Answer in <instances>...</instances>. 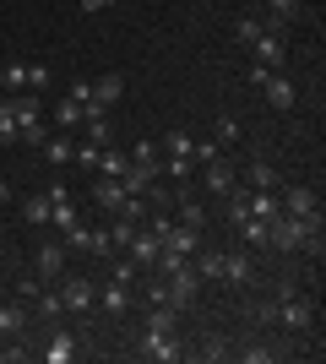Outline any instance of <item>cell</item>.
I'll return each instance as SVG.
<instances>
[{"label":"cell","mask_w":326,"mask_h":364,"mask_svg":"<svg viewBox=\"0 0 326 364\" xmlns=\"http://www.w3.org/2000/svg\"><path fill=\"white\" fill-rule=\"evenodd\" d=\"M190 267L202 272V283H217V272H223V250H196V256H190Z\"/></svg>","instance_id":"obj_18"},{"label":"cell","mask_w":326,"mask_h":364,"mask_svg":"<svg viewBox=\"0 0 326 364\" xmlns=\"http://www.w3.org/2000/svg\"><path fill=\"white\" fill-rule=\"evenodd\" d=\"M0 141L11 147V141H22V125H16V114H11V104L0 98Z\"/></svg>","instance_id":"obj_25"},{"label":"cell","mask_w":326,"mask_h":364,"mask_svg":"<svg viewBox=\"0 0 326 364\" xmlns=\"http://www.w3.org/2000/svg\"><path fill=\"white\" fill-rule=\"evenodd\" d=\"M125 196H131V191H125L114 174H98V180H93V207H98V213H120Z\"/></svg>","instance_id":"obj_8"},{"label":"cell","mask_w":326,"mask_h":364,"mask_svg":"<svg viewBox=\"0 0 326 364\" xmlns=\"http://www.w3.org/2000/svg\"><path fill=\"white\" fill-rule=\"evenodd\" d=\"M202 185L212 191V196H229L234 185H239V174H234V168L223 164V158H212V164H202Z\"/></svg>","instance_id":"obj_10"},{"label":"cell","mask_w":326,"mask_h":364,"mask_svg":"<svg viewBox=\"0 0 326 364\" xmlns=\"http://www.w3.org/2000/svg\"><path fill=\"white\" fill-rule=\"evenodd\" d=\"M250 277H256V261H250V256H223V272H217V283H234V289H245Z\"/></svg>","instance_id":"obj_14"},{"label":"cell","mask_w":326,"mask_h":364,"mask_svg":"<svg viewBox=\"0 0 326 364\" xmlns=\"http://www.w3.org/2000/svg\"><path fill=\"white\" fill-rule=\"evenodd\" d=\"M245 180H250V191H278V174H272L266 158H256V164L245 168Z\"/></svg>","instance_id":"obj_20"},{"label":"cell","mask_w":326,"mask_h":364,"mask_svg":"<svg viewBox=\"0 0 326 364\" xmlns=\"http://www.w3.org/2000/svg\"><path fill=\"white\" fill-rule=\"evenodd\" d=\"M98 304H104L109 316H125V310L136 304V289H131V283H114V277H109L104 289H98Z\"/></svg>","instance_id":"obj_9"},{"label":"cell","mask_w":326,"mask_h":364,"mask_svg":"<svg viewBox=\"0 0 326 364\" xmlns=\"http://www.w3.org/2000/svg\"><path fill=\"white\" fill-rule=\"evenodd\" d=\"M22 223H33V228H49V196H44V191L22 201Z\"/></svg>","instance_id":"obj_19"},{"label":"cell","mask_w":326,"mask_h":364,"mask_svg":"<svg viewBox=\"0 0 326 364\" xmlns=\"http://www.w3.org/2000/svg\"><path fill=\"white\" fill-rule=\"evenodd\" d=\"M120 98H125V76L109 71V76H98V82H93V98H87V104L109 109V104H120Z\"/></svg>","instance_id":"obj_15"},{"label":"cell","mask_w":326,"mask_h":364,"mask_svg":"<svg viewBox=\"0 0 326 364\" xmlns=\"http://www.w3.org/2000/svg\"><path fill=\"white\" fill-rule=\"evenodd\" d=\"M38 152H44L55 168H65V164H71V136H65V131H55V136H44V147H38Z\"/></svg>","instance_id":"obj_16"},{"label":"cell","mask_w":326,"mask_h":364,"mask_svg":"<svg viewBox=\"0 0 326 364\" xmlns=\"http://www.w3.org/2000/svg\"><path fill=\"white\" fill-rule=\"evenodd\" d=\"M294 11H299V0H266V16H272L266 28H278V22H288Z\"/></svg>","instance_id":"obj_30"},{"label":"cell","mask_w":326,"mask_h":364,"mask_svg":"<svg viewBox=\"0 0 326 364\" xmlns=\"http://www.w3.org/2000/svg\"><path fill=\"white\" fill-rule=\"evenodd\" d=\"M163 299H169L174 310H190V304L202 299V272H196L190 261H180L174 272H163Z\"/></svg>","instance_id":"obj_1"},{"label":"cell","mask_w":326,"mask_h":364,"mask_svg":"<svg viewBox=\"0 0 326 364\" xmlns=\"http://www.w3.org/2000/svg\"><path fill=\"white\" fill-rule=\"evenodd\" d=\"M245 207H250V218H278V191H250Z\"/></svg>","instance_id":"obj_21"},{"label":"cell","mask_w":326,"mask_h":364,"mask_svg":"<svg viewBox=\"0 0 326 364\" xmlns=\"http://www.w3.org/2000/svg\"><path fill=\"white\" fill-rule=\"evenodd\" d=\"M49 87V65H28V92H44Z\"/></svg>","instance_id":"obj_34"},{"label":"cell","mask_w":326,"mask_h":364,"mask_svg":"<svg viewBox=\"0 0 326 364\" xmlns=\"http://www.w3.org/2000/svg\"><path fill=\"white\" fill-rule=\"evenodd\" d=\"M77 6H82V11H87V16H93V11H109L114 0H77Z\"/></svg>","instance_id":"obj_39"},{"label":"cell","mask_w":326,"mask_h":364,"mask_svg":"<svg viewBox=\"0 0 326 364\" xmlns=\"http://www.w3.org/2000/svg\"><path fill=\"white\" fill-rule=\"evenodd\" d=\"M158 152H163V158H190V136L185 131H169V136L158 141Z\"/></svg>","instance_id":"obj_24"},{"label":"cell","mask_w":326,"mask_h":364,"mask_svg":"<svg viewBox=\"0 0 326 364\" xmlns=\"http://www.w3.org/2000/svg\"><path fill=\"white\" fill-rule=\"evenodd\" d=\"M261 87H266V104H272V109H294V104H299V87L288 82V76H278V71L266 76Z\"/></svg>","instance_id":"obj_12"},{"label":"cell","mask_w":326,"mask_h":364,"mask_svg":"<svg viewBox=\"0 0 326 364\" xmlns=\"http://www.w3.org/2000/svg\"><path fill=\"white\" fill-rule=\"evenodd\" d=\"M0 289H6V277H0Z\"/></svg>","instance_id":"obj_41"},{"label":"cell","mask_w":326,"mask_h":364,"mask_svg":"<svg viewBox=\"0 0 326 364\" xmlns=\"http://www.w3.org/2000/svg\"><path fill=\"white\" fill-rule=\"evenodd\" d=\"M125 168H131V158H125V152H98V174H114V180H120V174H125Z\"/></svg>","instance_id":"obj_26"},{"label":"cell","mask_w":326,"mask_h":364,"mask_svg":"<svg viewBox=\"0 0 326 364\" xmlns=\"http://www.w3.org/2000/svg\"><path fill=\"white\" fill-rule=\"evenodd\" d=\"M278 213L310 218V213H321V196H315L310 185H283V191H278Z\"/></svg>","instance_id":"obj_5"},{"label":"cell","mask_w":326,"mask_h":364,"mask_svg":"<svg viewBox=\"0 0 326 364\" xmlns=\"http://www.w3.org/2000/svg\"><path fill=\"white\" fill-rule=\"evenodd\" d=\"M60 304L65 310H98V283L93 277H60Z\"/></svg>","instance_id":"obj_4"},{"label":"cell","mask_w":326,"mask_h":364,"mask_svg":"<svg viewBox=\"0 0 326 364\" xmlns=\"http://www.w3.org/2000/svg\"><path fill=\"white\" fill-rule=\"evenodd\" d=\"M77 353H82V343H77V337H71V332H55V337L44 343V348H38V359H44V364H71Z\"/></svg>","instance_id":"obj_11"},{"label":"cell","mask_w":326,"mask_h":364,"mask_svg":"<svg viewBox=\"0 0 326 364\" xmlns=\"http://www.w3.org/2000/svg\"><path fill=\"white\" fill-rule=\"evenodd\" d=\"M6 359H16V348H11V353H6V348H0V364H6Z\"/></svg>","instance_id":"obj_40"},{"label":"cell","mask_w":326,"mask_h":364,"mask_svg":"<svg viewBox=\"0 0 326 364\" xmlns=\"http://www.w3.org/2000/svg\"><path fill=\"white\" fill-rule=\"evenodd\" d=\"M55 125H60V131H77L82 125V104L77 98H60V104H55Z\"/></svg>","instance_id":"obj_22"},{"label":"cell","mask_w":326,"mask_h":364,"mask_svg":"<svg viewBox=\"0 0 326 364\" xmlns=\"http://www.w3.org/2000/svg\"><path fill=\"white\" fill-rule=\"evenodd\" d=\"M0 87L6 92H28V65L22 60H0Z\"/></svg>","instance_id":"obj_17"},{"label":"cell","mask_w":326,"mask_h":364,"mask_svg":"<svg viewBox=\"0 0 326 364\" xmlns=\"http://www.w3.org/2000/svg\"><path fill=\"white\" fill-rule=\"evenodd\" d=\"M120 218H131V223H141V218H147V201H141V196H125Z\"/></svg>","instance_id":"obj_33"},{"label":"cell","mask_w":326,"mask_h":364,"mask_svg":"<svg viewBox=\"0 0 326 364\" xmlns=\"http://www.w3.org/2000/svg\"><path fill=\"white\" fill-rule=\"evenodd\" d=\"M44 136H49V125L38 120V125H28V131H22V141H28V147H44Z\"/></svg>","instance_id":"obj_36"},{"label":"cell","mask_w":326,"mask_h":364,"mask_svg":"<svg viewBox=\"0 0 326 364\" xmlns=\"http://www.w3.org/2000/svg\"><path fill=\"white\" fill-rule=\"evenodd\" d=\"M109 277H114V283H131V289H136V261H114V267H109Z\"/></svg>","instance_id":"obj_32"},{"label":"cell","mask_w":326,"mask_h":364,"mask_svg":"<svg viewBox=\"0 0 326 364\" xmlns=\"http://www.w3.org/2000/svg\"><path fill=\"white\" fill-rule=\"evenodd\" d=\"M141 158H158V141H136V147H131V164H141Z\"/></svg>","instance_id":"obj_38"},{"label":"cell","mask_w":326,"mask_h":364,"mask_svg":"<svg viewBox=\"0 0 326 364\" xmlns=\"http://www.w3.org/2000/svg\"><path fill=\"white\" fill-rule=\"evenodd\" d=\"M250 49H256V65H266V71H283V60H288V44L278 38V28H261L250 38Z\"/></svg>","instance_id":"obj_6"},{"label":"cell","mask_w":326,"mask_h":364,"mask_svg":"<svg viewBox=\"0 0 326 364\" xmlns=\"http://www.w3.org/2000/svg\"><path fill=\"white\" fill-rule=\"evenodd\" d=\"M278 321H283V326H294V332H310V326H315V299L283 289L278 294Z\"/></svg>","instance_id":"obj_2"},{"label":"cell","mask_w":326,"mask_h":364,"mask_svg":"<svg viewBox=\"0 0 326 364\" xmlns=\"http://www.w3.org/2000/svg\"><path fill=\"white\" fill-rule=\"evenodd\" d=\"M65 98H77V104H87V98H93V82H87V76H77V82L65 87Z\"/></svg>","instance_id":"obj_35"},{"label":"cell","mask_w":326,"mask_h":364,"mask_svg":"<svg viewBox=\"0 0 326 364\" xmlns=\"http://www.w3.org/2000/svg\"><path fill=\"white\" fill-rule=\"evenodd\" d=\"M38 289H44V277H38V272L22 277V299H38Z\"/></svg>","instance_id":"obj_37"},{"label":"cell","mask_w":326,"mask_h":364,"mask_svg":"<svg viewBox=\"0 0 326 364\" xmlns=\"http://www.w3.org/2000/svg\"><path fill=\"white\" fill-rule=\"evenodd\" d=\"M28 326V310L22 304H0V332H22Z\"/></svg>","instance_id":"obj_27"},{"label":"cell","mask_w":326,"mask_h":364,"mask_svg":"<svg viewBox=\"0 0 326 364\" xmlns=\"http://www.w3.org/2000/svg\"><path fill=\"white\" fill-rule=\"evenodd\" d=\"M212 141H217V147H234V141H239V120H234V114H217Z\"/></svg>","instance_id":"obj_23"},{"label":"cell","mask_w":326,"mask_h":364,"mask_svg":"<svg viewBox=\"0 0 326 364\" xmlns=\"http://www.w3.org/2000/svg\"><path fill=\"white\" fill-rule=\"evenodd\" d=\"M234 228H239V234H245V245H256V250L266 245V218H245V223H234Z\"/></svg>","instance_id":"obj_28"},{"label":"cell","mask_w":326,"mask_h":364,"mask_svg":"<svg viewBox=\"0 0 326 364\" xmlns=\"http://www.w3.org/2000/svg\"><path fill=\"white\" fill-rule=\"evenodd\" d=\"M125 250H131V261H141V267H153V261H158V250H163V245H158V234H153V228H136V234H131V245H125Z\"/></svg>","instance_id":"obj_13"},{"label":"cell","mask_w":326,"mask_h":364,"mask_svg":"<svg viewBox=\"0 0 326 364\" xmlns=\"http://www.w3.org/2000/svg\"><path fill=\"white\" fill-rule=\"evenodd\" d=\"M141 353L153 364H174V359H185V343H180V332H153V326H141Z\"/></svg>","instance_id":"obj_3"},{"label":"cell","mask_w":326,"mask_h":364,"mask_svg":"<svg viewBox=\"0 0 326 364\" xmlns=\"http://www.w3.org/2000/svg\"><path fill=\"white\" fill-rule=\"evenodd\" d=\"M65 256H71V250H65V245H38V256H33V272L44 277V283H60L65 277Z\"/></svg>","instance_id":"obj_7"},{"label":"cell","mask_w":326,"mask_h":364,"mask_svg":"<svg viewBox=\"0 0 326 364\" xmlns=\"http://www.w3.org/2000/svg\"><path fill=\"white\" fill-rule=\"evenodd\" d=\"M180 223H185V228H196V234H202V223H207L202 201H185V196H180Z\"/></svg>","instance_id":"obj_29"},{"label":"cell","mask_w":326,"mask_h":364,"mask_svg":"<svg viewBox=\"0 0 326 364\" xmlns=\"http://www.w3.org/2000/svg\"><path fill=\"white\" fill-rule=\"evenodd\" d=\"M261 28H266L261 16H239V22H234V38H239V44H250V38H256Z\"/></svg>","instance_id":"obj_31"}]
</instances>
